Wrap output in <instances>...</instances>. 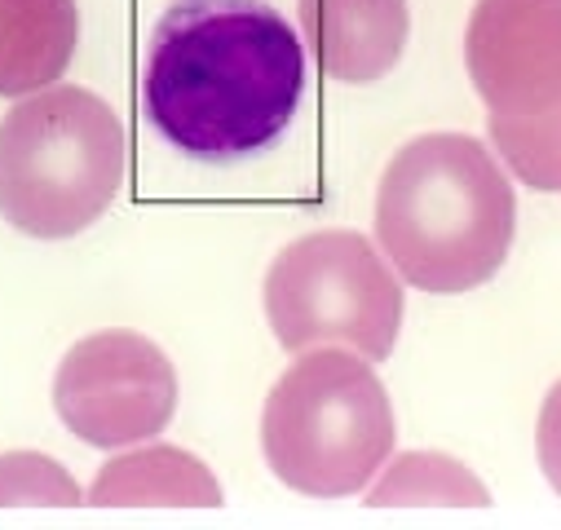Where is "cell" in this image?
I'll use <instances>...</instances> for the list:
<instances>
[{
    "label": "cell",
    "instance_id": "obj_11",
    "mask_svg": "<svg viewBox=\"0 0 561 530\" xmlns=\"http://www.w3.org/2000/svg\"><path fill=\"white\" fill-rule=\"evenodd\" d=\"M486 508V482L447 451H398L367 482V508Z\"/></svg>",
    "mask_w": 561,
    "mask_h": 530
},
{
    "label": "cell",
    "instance_id": "obj_5",
    "mask_svg": "<svg viewBox=\"0 0 561 530\" xmlns=\"http://www.w3.org/2000/svg\"><path fill=\"white\" fill-rule=\"evenodd\" d=\"M261 301L274 341L288 354L345 345L380 362L398 345L407 284L376 239L358 230H310L270 261Z\"/></svg>",
    "mask_w": 561,
    "mask_h": 530
},
{
    "label": "cell",
    "instance_id": "obj_3",
    "mask_svg": "<svg viewBox=\"0 0 561 530\" xmlns=\"http://www.w3.org/2000/svg\"><path fill=\"white\" fill-rule=\"evenodd\" d=\"M128 132L106 97L45 84L0 115V217L32 239H71L119 199Z\"/></svg>",
    "mask_w": 561,
    "mask_h": 530
},
{
    "label": "cell",
    "instance_id": "obj_13",
    "mask_svg": "<svg viewBox=\"0 0 561 530\" xmlns=\"http://www.w3.org/2000/svg\"><path fill=\"white\" fill-rule=\"evenodd\" d=\"M84 486L45 451L0 456V508H76Z\"/></svg>",
    "mask_w": 561,
    "mask_h": 530
},
{
    "label": "cell",
    "instance_id": "obj_4",
    "mask_svg": "<svg viewBox=\"0 0 561 530\" xmlns=\"http://www.w3.org/2000/svg\"><path fill=\"white\" fill-rule=\"evenodd\" d=\"M393 403L358 349L310 345L297 349L261 407V456L270 473L310 495H363L393 456Z\"/></svg>",
    "mask_w": 561,
    "mask_h": 530
},
{
    "label": "cell",
    "instance_id": "obj_6",
    "mask_svg": "<svg viewBox=\"0 0 561 530\" xmlns=\"http://www.w3.org/2000/svg\"><path fill=\"white\" fill-rule=\"evenodd\" d=\"M54 412L98 451L147 442L164 434L178 412V367L133 327L89 332L54 371Z\"/></svg>",
    "mask_w": 561,
    "mask_h": 530
},
{
    "label": "cell",
    "instance_id": "obj_7",
    "mask_svg": "<svg viewBox=\"0 0 561 530\" xmlns=\"http://www.w3.org/2000/svg\"><path fill=\"white\" fill-rule=\"evenodd\" d=\"M465 67L495 115L561 106V0H478L465 27Z\"/></svg>",
    "mask_w": 561,
    "mask_h": 530
},
{
    "label": "cell",
    "instance_id": "obj_2",
    "mask_svg": "<svg viewBox=\"0 0 561 530\" xmlns=\"http://www.w3.org/2000/svg\"><path fill=\"white\" fill-rule=\"evenodd\" d=\"M517 234V195L500 155L469 132L402 142L376 186V247L407 288L460 297L500 275Z\"/></svg>",
    "mask_w": 561,
    "mask_h": 530
},
{
    "label": "cell",
    "instance_id": "obj_8",
    "mask_svg": "<svg viewBox=\"0 0 561 530\" xmlns=\"http://www.w3.org/2000/svg\"><path fill=\"white\" fill-rule=\"evenodd\" d=\"M297 27L323 76L371 84L398 67L411 10L407 0H297Z\"/></svg>",
    "mask_w": 561,
    "mask_h": 530
},
{
    "label": "cell",
    "instance_id": "obj_1",
    "mask_svg": "<svg viewBox=\"0 0 561 530\" xmlns=\"http://www.w3.org/2000/svg\"><path fill=\"white\" fill-rule=\"evenodd\" d=\"M306 97L301 32L270 0H173L142 58V111L199 164L270 151Z\"/></svg>",
    "mask_w": 561,
    "mask_h": 530
},
{
    "label": "cell",
    "instance_id": "obj_14",
    "mask_svg": "<svg viewBox=\"0 0 561 530\" xmlns=\"http://www.w3.org/2000/svg\"><path fill=\"white\" fill-rule=\"evenodd\" d=\"M535 456H539V469H543L548 486L561 495V380L548 389L543 407H539V425H535Z\"/></svg>",
    "mask_w": 561,
    "mask_h": 530
},
{
    "label": "cell",
    "instance_id": "obj_10",
    "mask_svg": "<svg viewBox=\"0 0 561 530\" xmlns=\"http://www.w3.org/2000/svg\"><path fill=\"white\" fill-rule=\"evenodd\" d=\"M80 45L76 0H0V97L54 84Z\"/></svg>",
    "mask_w": 561,
    "mask_h": 530
},
{
    "label": "cell",
    "instance_id": "obj_12",
    "mask_svg": "<svg viewBox=\"0 0 561 530\" xmlns=\"http://www.w3.org/2000/svg\"><path fill=\"white\" fill-rule=\"evenodd\" d=\"M486 138L513 182L561 195V106L543 115L486 111Z\"/></svg>",
    "mask_w": 561,
    "mask_h": 530
},
{
    "label": "cell",
    "instance_id": "obj_9",
    "mask_svg": "<svg viewBox=\"0 0 561 530\" xmlns=\"http://www.w3.org/2000/svg\"><path fill=\"white\" fill-rule=\"evenodd\" d=\"M93 508H217L221 482L213 469L173 442H133L119 447L84 486Z\"/></svg>",
    "mask_w": 561,
    "mask_h": 530
}]
</instances>
